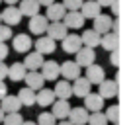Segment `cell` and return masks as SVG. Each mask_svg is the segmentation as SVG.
I'll use <instances>...</instances> for the list:
<instances>
[{"label": "cell", "instance_id": "18", "mask_svg": "<svg viewBox=\"0 0 133 125\" xmlns=\"http://www.w3.org/2000/svg\"><path fill=\"white\" fill-rule=\"evenodd\" d=\"M86 112H102V108H104V98L100 96V94H88L86 98H84V106H82Z\"/></svg>", "mask_w": 133, "mask_h": 125}, {"label": "cell", "instance_id": "30", "mask_svg": "<svg viewBox=\"0 0 133 125\" xmlns=\"http://www.w3.org/2000/svg\"><path fill=\"white\" fill-rule=\"evenodd\" d=\"M106 119H108V123H119V106H110L108 109H106Z\"/></svg>", "mask_w": 133, "mask_h": 125}, {"label": "cell", "instance_id": "34", "mask_svg": "<svg viewBox=\"0 0 133 125\" xmlns=\"http://www.w3.org/2000/svg\"><path fill=\"white\" fill-rule=\"evenodd\" d=\"M37 125H57V119H55L49 112H43V113H39V117H37Z\"/></svg>", "mask_w": 133, "mask_h": 125}, {"label": "cell", "instance_id": "36", "mask_svg": "<svg viewBox=\"0 0 133 125\" xmlns=\"http://www.w3.org/2000/svg\"><path fill=\"white\" fill-rule=\"evenodd\" d=\"M8 53H10L8 45H6V43H0V63H4V59L8 57Z\"/></svg>", "mask_w": 133, "mask_h": 125}, {"label": "cell", "instance_id": "15", "mask_svg": "<svg viewBox=\"0 0 133 125\" xmlns=\"http://www.w3.org/2000/svg\"><path fill=\"white\" fill-rule=\"evenodd\" d=\"M63 24H65L66 29H80L84 25V18L80 16V12H66L65 16H63Z\"/></svg>", "mask_w": 133, "mask_h": 125}, {"label": "cell", "instance_id": "42", "mask_svg": "<svg viewBox=\"0 0 133 125\" xmlns=\"http://www.w3.org/2000/svg\"><path fill=\"white\" fill-rule=\"evenodd\" d=\"M53 2H55V0H37V4L39 6H45V8H47V6H51Z\"/></svg>", "mask_w": 133, "mask_h": 125}, {"label": "cell", "instance_id": "49", "mask_svg": "<svg viewBox=\"0 0 133 125\" xmlns=\"http://www.w3.org/2000/svg\"><path fill=\"white\" fill-rule=\"evenodd\" d=\"M114 125H117V123H114Z\"/></svg>", "mask_w": 133, "mask_h": 125}, {"label": "cell", "instance_id": "11", "mask_svg": "<svg viewBox=\"0 0 133 125\" xmlns=\"http://www.w3.org/2000/svg\"><path fill=\"white\" fill-rule=\"evenodd\" d=\"M63 51L65 53H69V55H75L76 51L82 47V41H80V35H76V33H66V37L63 39Z\"/></svg>", "mask_w": 133, "mask_h": 125}, {"label": "cell", "instance_id": "38", "mask_svg": "<svg viewBox=\"0 0 133 125\" xmlns=\"http://www.w3.org/2000/svg\"><path fill=\"white\" fill-rule=\"evenodd\" d=\"M6 76H8V65L0 63V80H4Z\"/></svg>", "mask_w": 133, "mask_h": 125}, {"label": "cell", "instance_id": "43", "mask_svg": "<svg viewBox=\"0 0 133 125\" xmlns=\"http://www.w3.org/2000/svg\"><path fill=\"white\" fill-rule=\"evenodd\" d=\"M2 2H6V4H8V6H14V4H16V2H20V0H2Z\"/></svg>", "mask_w": 133, "mask_h": 125}, {"label": "cell", "instance_id": "40", "mask_svg": "<svg viewBox=\"0 0 133 125\" xmlns=\"http://www.w3.org/2000/svg\"><path fill=\"white\" fill-rule=\"evenodd\" d=\"M112 12L116 14V16L119 14V0H114V2H112Z\"/></svg>", "mask_w": 133, "mask_h": 125}, {"label": "cell", "instance_id": "5", "mask_svg": "<svg viewBox=\"0 0 133 125\" xmlns=\"http://www.w3.org/2000/svg\"><path fill=\"white\" fill-rule=\"evenodd\" d=\"M0 20H2L4 25L12 27V25H18L22 22V14H20V10H18L16 6H8L6 10L0 12Z\"/></svg>", "mask_w": 133, "mask_h": 125}, {"label": "cell", "instance_id": "32", "mask_svg": "<svg viewBox=\"0 0 133 125\" xmlns=\"http://www.w3.org/2000/svg\"><path fill=\"white\" fill-rule=\"evenodd\" d=\"M24 119H22L20 112L16 113H4V119H2V125H22Z\"/></svg>", "mask_w": 133, "mask_h": 125}, {"label": "cell", "instance_id": "24", "mask_svg": "<svg viewBox=\"0 0 133 125\" xmlns=\"http://www.w3.org/2000/svg\"><path fill=\"white\" fill-rule=\"evenodd\" d=\"M65 14H66V10L63 8V4H57V2H53L51 6H47V12L43 14V16L47 18V22H61Z\"/></svg>", "mask_w": 133, "mask_h": 125}, {"label": "cell", "instance_id": "7", "mask_svg": "<svg viewBox=\"0 0 133 125\" xmlns=\"http://www.w3.org/2000/svg\"><path fill=\"white\" fill-rule=\"evenodd\" d=\"M33 47H35V51H37L39 55H51L57 49V43H55L53 39H49L47 35H39V37L35 39V43H33Z\"/></svg>", "mask_w": 133, "mask_h": 125}, {"label": "cell", "instance_id": "25", "mask_svg": "<svg viewBox=\"0 0 133 125\" xmlns=\"http://www.w3.org/2000/svg\"><path fill=\"white\" fill-rule=\"evenodd\" d=\"M55 100H57V98H55V94H53L51 88H41V90H37V94H35V104H39L41 108L51 106Z\"/></svg>", "mask_w": 133, "mask_h": 125}, {"label": "cell", "instance_id": "14", "mask_svg": "<svg viewBox=\"0 0 133 125\" xmlns=\"http://www.w3.org/2000/svg\"><path fill=\"white\" fill-rule=\"evenodd\" d=\"M84 78H86L90 84H100L102 80H106V71L100 67V65H90V67H86Z\"/></svg>", "mask_w": 133, "mask_h": 125}, {"label": "cell", "instance_id": "26", "mask_svg": "<svg viewBox=\"0 0 133 125\" xmlns=\"http://www.w3.org/2000/svg\"><path fill=\"white\" fill-rule=\"evenodd\" d=\"M80 41H82V47L94 49V47L100 45V35L96 33L94 29H84L82 33H80Z\"/></svg>", "mask_w": 133, "mask_h": 125}, {"label": "cell", "instance_id": "19", "mask_svg": "<svg viewBox=\"0 0 133 125\" xmlns=\"http://www.w3.org/2000/svg\"><path fill=\"white\" fill-rule=\"evenodd\" d=\"M71 86H72V94H75V96H78V98H86L88 94H90L92 84L88 82L84 76H78V78H76L75 82L71 84Z\"/></svg>", "mask_w": 133, "mask_h": 125}, {"label": "cell", "instance_id": "1", "mask_svg": "<svg viewBox=\"0 0 133 125\" xmlns=\"http://www.w3.org/2000/svg\"><path fill=\"white\" fill-rule=\"evenodd\" d=\"M80 71L82 68L75 61H65L59 65V76H63L65 80H76L80 76Z\"/></svg>", "mask_w": 133, "mask_h": 125}, {"label": "cell", "instance_id": "27", "mask_svg": "<svg viewBox=\"0 0 133 125\" xmlns=\"http://www.w3.org/2000/svg\"><path fill=\"white\" fill-rule=\"evenodd\" d=\"M100 45L104 47L106 51H117V45H119V37H117V33H114V31H108V33H104L102 37H100Z\"/></svg>", "mask_w": 133, "mask_h": 125}, {"label": "cell", "instance_id": "17", "mask_svg": "<svg viewBox=\"0 0 133 125\" xmlns=\"http://www.w3.org/2000/svg\"><path fill=\"white\" fill-rule=\"evenodd\" d=\"M22 65L25 67V71H39L43 65V55H39L37 51H29L25 53V61Z\"/></svg>", "mask_w": 133, "mask_h": 125}, {"label": "cell", "instance_id": "29", "mask_svg": "<svg viewBox=\"0 0 133 125\" xmlns=\"http://www.w3.org/2000/svg\"><path fill=\"white\" fill-rule=\"evenodd\" d=\"M18 100H20L22 106H25V108H31V106H35V92L29 90L28 86L22 88L20 92H18Z\"/></svg>", "mask_w": 133, "mask_h": 125}, {"label": "cell", "instance_id": "46", "mask_svg": "<svg viewBox=\"0 0 133 125\" xmlns=\"http://www.w3.org/2000/svg\"><path fill=\"white\" fill-rule=\"evenodd\" d=\"M2 119H4V112L0 109V123H2Z\"/></svg>", "mask_w": 133, "mask_h": 125}, {"label": "cell", "instance_id": "4", "mask_svg": "<svg viewBox=\"0 0 133 125\" xmlns=\"http://www.w3.org/2000/svg\"><path fill=\"white\" fill-rule=\"evenodd\" d=\"M94 31L102 37L104 33H108V31H112V24H114V18L112 16H108V14H100V16H96L94 20Z\"/></svg>", "mask_w": 133, "mask_h": 125}, {"label": "cell", "instance_id": "2", "mask_svg": "<svg viewBox=\"0 0 133 125\" xmlns=\"http://www.w3.org/2000/svg\"><path fill=\"white\" fill-rule=\"evenodd\" d=\"M45 33H47V37H49V39H53V41L57 43V41H63V39L66 37L69 29L65 27V24H63V22H49Z\"/></svg>", "mask_w": 133, "mask_h": 125}, {"label": "cell", "instance_id": "45", "mask_svg": "<svg viewBox=\"0 0 133 125\" xmlns=\"http://www.w3.org/2000/svg\"><path fill=\"white\" fill-rule=\"evenodd\" d=\"M57 125H71V123H69V121H66V119H63L61 123H57Z\"/></svg>", "mask_w": 133, "mask_h": 125}, {"label": "cell", "instance_id": "9", "mask_svg": "<svg viewBox=\"0 0 133 125\" xmlns=\"http://www.w3.org/2000/svg\"><path fill=\"white\" fill-rule=\"evenodd\" d=\"M24 80H25V86H28L29 90H33V92L41 90L43 84H45V80H43V76H41L39 71H28L25 76H24Z\"/></svg>", "mask_w": 133, "mask_h": 125}, {"label": "cell", "instance_id": "31", "mask_svg": "<svg viewBox=\"0 0 133 125\" xmlns=\"http://www.w3.org/2000/svg\"><path fill=\"white\" fill-rule=\"evenodd\" d=\"M88 125H108V119L102 112H92L88 115Z\"/></svg>", "mask_w": 133, "mask_h": 125}, {"label": "cell", "instance_id": "33", "mask_svg": "<svg viewBox=\"0 0 133 125\" xmlns=\"http://www.w3.org/2000/svg\"><path fill=\"white\" fill-rule=\"evenodd\" d=\"M82 2L84 0H63L61 4H63V8H65L66 12H78L80 6H82Z\"/></svg>", "mask_w": 133, "mask_h": 125}, {"label": "cell", "instance_id": "12", "mask_svg": "<svg viewBox=\"0 0 133 125\" xmlns=\"http://www.w3.org/2000/svg\"><path fill=\"white\" fill-rule=\"evenodd\" d=\"M51 108H53V112H51V115L55 117V119H66L69 117V112H71V104H69V100H55L53 104H51Z\"/></svg>", "mask_w": 133, "mask_h": 125}, {"label": "cell", "instance_id": "13", "mask_svg": "<svg viewBox=\"0 0 133 125\" xmlns=\"http://www.w3.org/2000/svg\"><path fill=\"white\" fill-rule=\"evenodd\" d=\"M98 94L104 100H110V98H116L117 96V82L116 80H102L98 84Z\"/></svg>", "mask_w": 133, "mask_h": 125}, {"label": "cell", "instance_id": "47", "mask_svg": "<svg viewBox=\"0 0 133 125\" xmlns=\"http://www.w3.org/2000/svg\"><path fill=\"white\" fill-rule=\"evenodd\" d=\"M0 4H2V0H0Z\"/></svg>", "mask_w": 133, "mask_h": 125}, {"label": "cell", "instance_id": "41", "mask_svg": "<svg viewBox=\"0 0 133 125\" xmlns=\"http://www.w3.org/2000/svg\"><path fill=\"white\" fill-rule=\"evenodd\" d=\"M96 2H98V6L102 8V6H112L114 0H96Z\"/></svg>", "mask_w": 133, "mask_h": 125}, {"label": "cell", "instance_id": "8", "mask_svg": "<svg viewBox=\"0 0 133 125\" xmlns=\"http://www.w3.org/2000/svg\"><path fill=\"white\" fill-rule=\"evenodd\" d=\"M12 47H14L16 53H29V49L33 47V41L28 33H18L12 39Z\"/></svg>", "mask_w": 133, "mask_h": 125}, {"label": "cell", "instance_id": "22", "mask_svg": "<svg viewBox=\"0 0 133 125\" xmlns=\"http://www.w3.org/2000/svg\"><path fill=\"white\" fill-rule=\"evenodd\" d=\"M41 76H43V80H55V82H57V78H59V65L55 61H43Z\"/></svg>", "mask_w": 133, "mask_h": 125}, {"label": "cell", "instance_id": "48", "mask_svg": "<svg viewBox=\"0 0 133 125\" xmlns=\"http://www.w3.org/2000/svg\"><path fill=\"white\" fill-rule=\"evenodd\" d=\"M0 24H2V20H0Z\"/></svg>", "mask_w": 133, "mask_h": 125}, {"label": "cell", "instance_id": "20", "mask_svg": "<svg viewBox=\"0 0 133 125\" xmlns=\"http://www.w3.org/2000/svg\"><path fill=\"white\" fill-rule=\"evenodd\" d=\"M53 94L57 100H69V98L72 96V86L69 80H59L57 84H55L53 88Z\"/></svg>", "mask_w": 133, "mask_h": 125}, {"label": "cell", "instance_id": "23", "mask_svg": "<svg viewBox=\"0 0 133 125\" xmlns=\"http://www.w3.org/2000/svg\"><path fill=\"white\" fill-rule=\"evenodd\" d=\"M39 8L41 6L37 4V0H20V6H18V10H20L22 16H35V14H39Z\"/></svg>", "mask_w": 133, "mask_h": 125}, {"label": "cell", "instance_id": "3", "mask_svg": "<svg viewBox=\"0 0 133 125\" xmlns=\"http://www.w3.org/2000/svg\"><path fill=\"white\" fill-rule=\"evenodd\" d=\"M76 59H75V63L78 65L80 68H86V67H90V65H94V61H96V51L94 49H88V47H80L78 51H76Z\"/></svg>", "mask_w": 133, "mask_h": 125}, {"label": "cell", "instance_id": "10", "mask_svg": "<svg viewBox=\"0 0 133 125\" xmlns=\"http://www.w3.org/2000/svg\"><path fill=\"white\" fill-rule=\"evenodd\" d=\"M47 25H49V22H47V18L43 16V14H35V16L29 18V31L35 35H41L47 31Z\"/></svg>", "mask_w": 133, "mask_h": 125}, {"label": "cell", "instance_id": "28", "mask_svg": "<svg viewBox=\"0 0 133 125\" xmlns=\"http://www.w3.org/2000/svg\"><path fill=\"white\" fill-rule=\"evenodd\" d=\"M25 67L22 65V63H14V65H10L8 67V76H10V80L12 82H22L24 80V76H25Z\"/></svg>", "mask_w": 133, "mask_h": 125}, {"label": "cell", "instance_id": "21", "mask_svg": "<svg viewBox=\"0 0 133 125\" xmlns=\"http://www.w3.org/2000/svg\"><path fill=\"white\" fill-rule=\"evenodd\" d=\"M20 108H22V104H20V100H18V96H8V94H6V96L0 100V109L4 113H16V112H20Z\"/></svg>", "mask_w": 133, "mask_h": 125}, {"label": "cell", "instance_id": "35", "mask_svg": "<svg viewBox=\"0 0 133 125\" xmlns=\"http://www.w3.org/2000/svg\"><path fill=\"white\" fill-rule=\"evenodd\" d=\"M10 37H12V27L0 24V43H6Z\"/></svg>", "mask_w": 133, "mask_h": 125}, {"label": "cell", "instance_id": "16", "mask_svg": "<svg viewBox=\"0 0 133 125\" xmlns=\"http://www.w3.org/2000/svg\"><path fill=\"white\" fill-rule=\"evenodd\" d=\"M88 115H90V113H88L82 106L71 108V112H69V123L71 125H86L88 123Z\"/></svg>", "mask_w": 133, "mask_h": 125}, {"label": "cell", "instance_id": "37", "mask_svg": "<svg viewBox=\"0 0 133 125\" xmlns=\"http://www.w3.org/2000/svg\"><path fill=\"white\" fill-rule=\"evenodd\" d=\"M110 63H112L114 67H119V55H117V51H112V57H110Z\"/></svg>", "mask_w": 133, "mask_h": 125}, {"label": "cell", "instance_id": "6", "mask_svg": "<svg viewBox=\"0 0 133 125\" xmlns=\"http://www.w3.org/2000/svg\"><path fill=\"white\" fill-rule=\"evenodd\" d=\"M78 12H80V16H82L84 20H94L96 16H100V14H102V8L98 6V2H96V0H84Z\"/></svg>", "mask_w": 133, "mask_h": 125}, {"label": "cell", "instance_id": "39", "mask_svg": "<svg viewBox=\"0 0 133 125\" xmlns=\"http://www.w3.org/2000/svg\"><path fill=\"white\" fill-rule=\"evenodd\" d=\"M6 94H8V88H6V82H4V80H0V100H2V98H4Z\"/></svg>", "mask_w": 133, "mask_h": 125}, {"label": "cell", "instance_id": "44", "mask_svg": "<svg viewBox=\"0 0 133 125\" xmlns=\"http://www.w3.org/2000/svg\"><path fill=\"white\" fill-rule=\"evenodd\" d=\"M22 125H37V123H35V121H24Z\"/></svg>", "mask_w": 133, "mask_h": 125}]
</instances>
